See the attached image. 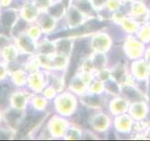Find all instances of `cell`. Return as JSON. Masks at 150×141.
Masks as SVG:
<instances>
[{"label":"cell","instance_id":"6da1fadb","mask_svg":"<svg viewBox=\"0 0 150 141\" xmlns=\"http://www.w3.org/2000/svg\"><path fill=\"white\" fill-rule=\"evenodd\" d=\"M7 95V88L6 87H0V103H4L6 100Z\"/></svg>","mask_w":150,"mask_h":141}]
</instances>
